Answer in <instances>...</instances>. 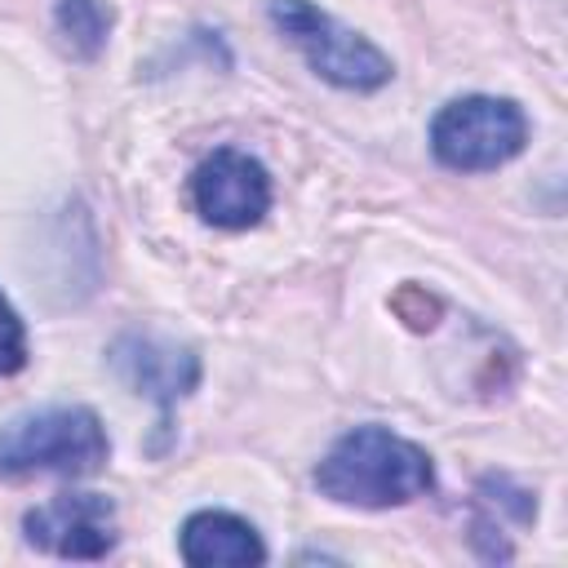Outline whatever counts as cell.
I'll list each match as a JSON object with an SVG mask.
<instances>
[{
    "mask_svg": "<svg viewBox=\"0 0 568 568\" xmlns=\"http://www.w3.org/2000/svg\"><path fill=\"white\" fill-rule=\"evenodd\" d=\"M430 484H435L430 453L386 426L346 430L315 466V488L328 501L364 506V510L404 506V501L430 493Z\"/></svg>",
    "mask_w": 568,
    "mask_h": 568,
    "instance_id": "cell-1",
    "label": "cell"
},
{
    "mask_svg": "<svg viewBox=\"0 0 568 568\" xmlns=\"http://www.w3.org/2000/svg\"><path fill=\"white\" fill-rule=\"evenodd\" d=\"M182 559L191 568H222V564H262L266 546L257 528L231 510H195L182 524Z\"/></svg>",
    "mask_w": 568,
    "mask_h": 568,
    "instance_id": "cell-8",
    "label": "cell"
},
{
    "mask_svg": "<svg viewBox=\"0 0 568 568\" xmlns=\"http://www.w3.org/2000/svg\"><path fill=\"white\" fill-rule=\"evenodd\" d=\"M191 204L209 226L248 231L271 209V173L248 151L222 146L191 173Z\"/></svg>",
    "mask_w": 568,
    "mask_h": 568,
    "instance_id": "cell-5",
    "label": "cell"
},
{
    "mask_svg": "<svg viewBox=\"0 0 568 568\" xmlns=\"http://www.w3.org/2000/svg\"><path fill=\"white\" fill-rule=\"evenodd\" d=\"M27 364V328L18 320V311L9 306V297L0 293V377L18 373Z\"/></svg>",
    "mask_w": 568,
    "mask_h": 568,
    "instance_id": "cell-10",
    "label": "cell"
},
{
    "mask_svg": "<svg viewBox=\"0 0 568 568\" xmlns=\"http://www.w3.org/2000/svg\"><path fill=\"white\" fill-rule=\"evenodd\" d=\"M111 457L106 426L93 408H40L0 426V479L93 475Z\"/></svg>",
    "mask_w": 568,
    "mask_h": 568,
    "instance_id": "cell-2",
    "label": "cell"
},
{
    "mask_svg": "<svg viewBox=\"0 0 568 568\" xmlns=\"http://www.w3.org/2000/svg\"><path fill=\"white\" fill-rule=\"evenodd\" d=\"M106 359H111L115 377L133 395H146L160 408L186 399L200 386V355L191 346H178V342L155 337V333H124V337H115Z\"/></svg>",
    "mask_w": 568,
    "mask_h": 568,
    "instance_id": "cell-7",
    "label": "cell"
},
{
    "mask_svg": "<svg viewBox=\"0 0 568 568\" xmlns=\"http://www.w3.org/2000/svg\"><path fill=\"white\" fill-rule=\"evenodd\" d=\"M58 36L62 44L75 53V58H98L106 36H111V22H115V9L106 0H58Z\"/></svg>",
    "mask_w": 568,
    "mask_h": 568,
    "instance_id": "cell-9",
    "label": "cell"
},
{
    "mask_svg": "<svg viewBox=\"0 0 568 568\" xmlns=\"http://www.w3.org/2000/svg\"><path fill=\"white\" fill-rule=\"evenodd\" d=\"M271 22L302 49L311 71L324 75L337 89L368 93V89H382L395 75L390 58L373 40H364L351 27H342L337 18L315 9L311 0H271Z\"/></svg>",
    "mask_w": 568,
    "mask_h": 568,
    "instance_id": "cell-4",
    "label": "cell"
},
{
    "mask_svg": "<svg viewBox=\"0 0 568 568\" xmlns=\"http://www.w3.org/2000/svg\"><path fill=\"white\" fill-rule=\"evenodd\" d=\"M27 541L62 559H106L115 550V506L102 493H58L27 510Z\"/></svg>",
    "mask_w": 568,
    "mask_h": 568,
    "instance_id": "cell-6",
    "label": "cell"
},
{
    "mask_svg": "<svg viewBox=\"0 0 568 568\" xmlns=\"http://www.w3.org/2000/svg\"><path fill=\"white\" fill-rule=\"evenodd\" d=\"M528 142V120L510 98L470 93L453 98L430 120V151L444 169L484 173L515 160Z\"/></svg>",
    "mask_w": 568,
    "mask_h": 568,
    "instance_id": "cell-3",
    "label": "cell"
}]
</instances>
